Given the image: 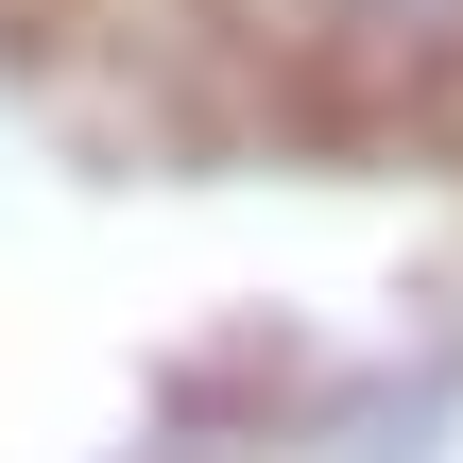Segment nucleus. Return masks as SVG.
<instances>
[{"mask_svg":"<svg viewBox=\"0 0 463 463\" xmlns=\"http://www.w3.org/2000/svg\"><path fill=\"white\" fill-rule=\"evenodd\" d=\"M292 69H463V0H223Z\"/></svg>","mask_w":463,"mask_h":463,"instance_id":"f257e3e1","label":"nucleus"}]
</instances>
